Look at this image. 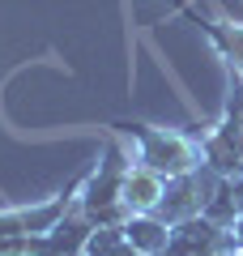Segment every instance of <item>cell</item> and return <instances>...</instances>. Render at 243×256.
<instances>
[{
  "mask_svg": "<svg viewBox=\"0 0 243 256\" xmlns=\"http://www.w3.org/2000/svg\"><path fill=\"white\" fill-rule=\"evenodd\" d=\"M124 239L145 256H162L166 244H171V230H166L162 218H154V214H132V218L124 222Z\"/></svg>",
  "mask_w": 243,
  "mask_h": 256,
  "instance_id": "3",
  "label": "cell"
},
{
  "mask_svg": "<svg viewBox=\"0 0 243 256\" xmlns=\"http://www.w3.org/2000/svg\"><path fill=\"white\" fill-rule=\"evenodd\" d=\"M136 137H141V166L150 171L166 175V180H180V175L196 171V146L180 132H162V128H150V124H136L132 128Z\"/></svg>",
  "mask_w": 243,
  "mask_h": 256,
  "instance_id": "1",
  "label": "cell"
},
{
  "mask_svg": "<svg viewBox=\"0 0 243 256\" xmlns=\"http://www.w3.org/2000/svg\"><path fill=\"white\" fill-rule=\"evenodd\" d=\"M234 248V226H218L214 218H188L171 230V244L162 256H222Z\"/></svg>",
  "mask_w": 243,
  "mask_h": 256,
  "instance_id": "2",
  "label": "cell"
},
{
  "mask_svg": "<svg viewBox=\"0 0 243 256\" xmlns=\"http://www.w3.org/2000/svg\"><path fill=\"white\" fill-rule=\"evenodd\" d=\"M107 256H145V252H136V248H132V244H120V248H116V252H107Z\"/></svg>",
  "mask_w": 243,
  "mask_h": 256,
  "instance_id": "4",
  "label": "cell"
}]
</instances>
